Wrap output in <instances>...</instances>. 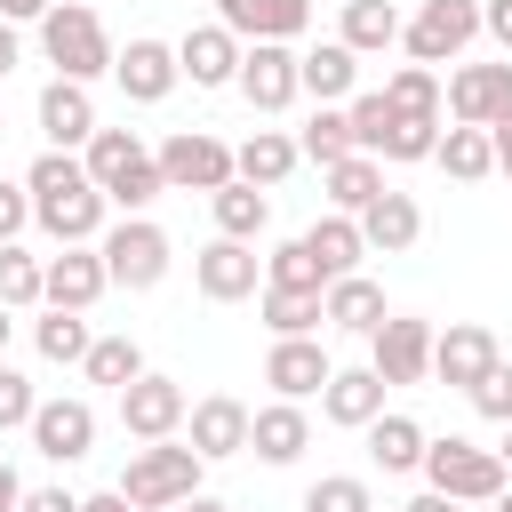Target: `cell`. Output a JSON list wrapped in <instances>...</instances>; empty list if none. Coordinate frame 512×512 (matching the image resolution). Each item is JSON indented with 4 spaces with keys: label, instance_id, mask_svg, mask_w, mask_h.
I'll use <instances>...</instances> for the list:
<instances>
[{
    "label": "cell",
    "instance_id": "obj_1",
    "mask_svg": "<svg viewBox=\"0 0 512 512\" xmlns=\"http://www.w3.org/2000/svg\"><path fill=\"white\" fill-rule=\"evenodd\" d=\"M24 192H32V224H40L56 248L96 240V232H104V216H112V200L88 184L80 152H40V160L24 168Z\"/></svg>",
    "mask_w": 512,
    "mask_h": 512
},
{
    "label": "cell",
    "instance_id": "obj_2",
    "mask_svg": "<svg viewBox=\"0 0 512 512\" xmlns=\"http://www.w3.org/2000/svg\"><path fill=\"white\" fill-rule=\"evenodd\" d=\"M40 56L56 64V80H80V88H88V80L112 72L120 48H112V32H104V16H96L88 0H56V8L40 16Z\"/></svg>",
    "mask_w": 512,
    "mask_h": 512
},
{
    "label": "cell",
    "instance_id": "obj_3",
    "mask_svg": "<svg viewBox=\"0 0 512 512\" xmlns=\"http://www.w3.org/2000/svg\"><path fill=\"white\" fill-rule=\"evenodd\" d=\"M200 456H192V440H136L128 448V472H120V496L136 504V512H176L192 488H200Z\"/></svg>",
    "mask_w": 512,
    "mask_h": 512
},
{
    "label": "cell",
    "instance_id": "obj_4",
    "mask_svg": "<svg viewBox=\"0 0 512 512\" xmlns=\"http://www.w3.org/2000/svg\"><path fill=\"white\" fill-rule=\"evenodd\" d=\"M416 472H424V488H440V496H456V504H496L504 480H512L496 448L456 440V432H448V440H424V464H416Z\"/></svg>",
    "mask_w": 512,
    "mask_h": 512
},
{
    "label": "cell",
    "instance_id": "obj_5",
    "mask_svg": "<svg viewBox=\"0 0 512 512\" xmlns=\"http://www.w3.org/2000/svg\"><path fill=\"white\" fill-rule=\"evenodd\" d=\"M96 256H104V272H112V288H160L168 280V232L152 224V216H120V224H104L96 232Z\"/></svg>",
    "mask_w": 512,
    "mask_h": 512
},
{
    "label": "cell",
    "instance_id": "obj_6",
    "mask_svg": "<svg viewBox=\"0 0 512 512\" xmlns=\"http://www.w3.org/2000/svg\"><path fill=\"white\" fill-rule=\"evenodd\" d=\"M480 40V0H424L416 16H400V48L408 64H464V48Z\"/></svg>",
    "mask_w": 512,
    "mask_h": 512
},
{
    "label": "cell",
    "instance_id": "obj_7",
    "mask_svg": "<svg viewBox=\"0 0 512 512\" xmlns=\"http://www.w3.org/2000/svg\"><path fill=\"white\" fill-rule=\"evenodd\" d=\"M440 112L464 120V128H504L512 120V56L496 64H456L440 80Z\"/></svg>",
    "mask_w": 512,
    "mask_h": 512
},
{
    "label": "cell",
    "instance_id": "obj_8",
    "mask_svg": "<svg viewBox=\"0 0 512 512\" xmlns=\"http://www.w3.org/2000/svg\"><path fill=\"white\" fill-rule=\"evenodd\" d=\"M152 160H160V184L168 192H216V184H232V144L208 136V128H176Z\"/></svg>",
    "mask_w": 512,
    "mask_h": 512
},
{
    "label": "cell",
    "instance_id": "obj_9",
    "mask_svg": "<svg viewBox=\"0 0 512 512\" xmlns=\"http://www.w3.org/2000/svg\"><path fill=\"white\" fill-rule=\"evenodd\" d=\"M232 88H240L256 112H288V104L304 96V88H296V40H248Z\"/></svg>",
    "mask_w": 512,
    "mask_h": 512
},
{
    "label": "cell",
    "instance_id": "obj_10",
    "mask_svg": "<svg viewBox=\"0 0 512 512\" xmlns=\"http://www.w3.org/2000/svg\"><path fill=\"white\" fill-rule=\"evenodd\" d=\"M368 368H376L384 384H424V376H432V320L384 312V328L368 336Z\"/></svg>",
    "mask_w": 512,
    "mask_h": 512
},
{
    "label": "cell",
    "instance_id": "obj_11",
    "mask_svg": "<svg viewBox=\"0 0 512 512\" xmlns=\"http://www.w3.org/2000/svg\"><path fill=\"white\" fill-rule=\"evenodd\" d=\"M184 408H192V400H184L176 376H152V368H144L136 384H120V432H128V440H176V432H184Z\"/></svg>",
    "mask_w": 512,
    "mask_h": 512
},
{
    "label": "cell",
    "instance_id": "obj_12",
    "mask_svg": "<svg viewBox=\"0 0 512 512\" xmlns=\"http://www.w3.org/2000/svg\"><path fill=\"white\" fill-rule=\"evenodd\" d=\"M192 280H200L208 304H240V296L264 288V256H256V240H224V232H216V240L192 256Z\"/></svg>",
    "mask_w": 512,
    "mask_h": 512
},
{
    "label": "cell",
    "instance_id": "obj_13",
    "mask_svg": "<svg viewBox=\"0 0 512 512\" xmlns=\"http://www.w3.org/2000/svg\"><path fill=\"white\" fill-rule=\"evenodd\" d=\"M496 360H504V352H496V328H480V320H448V328H432V384L472 392Z\"/></svg>",
    "mask_w": 512,
    "mask_h": 512
},
{
    "label": "cell",
    "instance_id": "obj_14",
    "mask_svg": "<svg viewBox=\"0 0 512 512\" xmlns=\"http://www.w3.org/2000/svg\"><path fill=\"white\" fill-rule=\"evenodd\" d=\"M32 448L48 456V464H80L88 448H96V408L80 400V392H56V400H40L32 408Z\"/></svg>",
    "mask_w": 512,
    "mask_h": 512
},
{
    "label": "cell",
    "instance_id": "obj_15",
    "mask_svg": "<svg viewBox=\"0 0 512 512\" xmlns=\"http://www.w3.org/2000/svg\"><path fill=\"white\" fill-rule=\"evenodd\" d=\"M112 80H120V96L128 104H168L176 96V40H152V32H136L120 56H112Z\"/></svg>",
    "mask_w": 512,
    "mask_h": 512
},
{
    "label": "cell",
    "instance_id": "obj_16",
    "mask_svg": "<svg viewBox=\"0 0 512 512\" xmlns=\"http://www.w3.org/2000/svg\"><path fill=\"white\" fill-rule=\"evenodd\" d=\"M112 288V272H104V256H96V240H72V248H56L48 264H40V304H64V312H88L96 296Z\"/></svg>",
    "mask_w": 512,
    "mask_h": 512
},
{
    "label": "cell",
    "instance_id": "obj_17",
    "mask_svg": "<svg viewBox=\"0 0 512 512\" xmlns=\"http://www.w3.org/2000/svg\"><path fill=\"white\" fill-rule=\"evenodd\" d=\"M184 440H192V456H200V464L248 456V400H232V392L192 400V408H184Z\"/></svg>",
    "mask_w": 512,
    "mask_h": 512
},
{
    "label": "cell",
    "instance_id": "obj_18",
    "mask_svg": "<svg viewBox=\"0 0 512 512\" xmlns=\"http://www.w3.org/2000/svg\"><path fill=\"white\" fill-rule=\"evenodd\" d=\"M32 120H40V136H48V152H80L104 120H96V96L80 88V80H48L40 88V104H32Z\"/></svg>",
    "mask_w": 512,
    "mask_h": 512
},
{
    "label": "cell",
    "instance_id": "obj_19",
    "mask_svg": "<svg viewBox=\"0 0 512 512\" xmlns=\"http://www.w3.org/2000/svg\"><path fill=\"white\" fill-rule=\"evenodd\" d=\"M328 376H336V360L320 352V336H272V352H264V384H272V400H312Z\"/></svg>",
    "mask_w": 512,
    "mask_h": 512
},
{
    "label": "cell",
    "instance_id": "obj_20",
    "mask_svg": "<svg viewBox=\"0 0 512 512\" xmlns=\"http://www.w3.org/2000/svg\"><path fill=\"white\" fill-rule=\"evenodd\" d=\"M240 32H224V24H192L184 40H176V72L192 80V88H232V72H240Z\"/></svg>",
    "mask_w": 512,
    "mask_h": 512
},
{
    "label": "cell",
    "instance_id": "obj_21",
    "mask_svg": "<svg viewBox=\"0 0 512 512\" xmlns=\"http://www.w3.org/2000/svg\"><path fill=\"white\" fill-rule=\"evenodd\" d=\"M360 240H368V256H408V248L424 240V208L384 184V192L360 208Z\"/></svg>",
    "mask_w": 512,
    "mask_h": 512
},
{
    "label": "cell",
    "instance_id": "obj_22",
    "mask_svg": "<svg viewBox=\"0 0 512 512\" xmlns=\"http://www.w3.org/2000/svg\"><path fill=\"white\" fill-rule=\"evenodd\" d=\"M248 448H256L264 464H296V456L312 448L304 400H264V408H248Z\"/></svg>",
    "mask_w": 512,
    "mask_h": 512
},
{
    "label": "cell",
    "instance_id": "obj_23",
    "mask_svg": "<svg viewBox=\"0 0 512 512\" xmlns=\"http://www.w3.org/2000/svg\"><path fill=\"white\" fill-rule=\"evenodd\" d=\"M384 392H392V384H384L376 368H336V376L320 384V416L344 424V432H360V424L384 416Z\"/></svg>",
    "mask_w": 512,
    "mask_h": 512
},
{
    "label": "cell",
    "instance_id": "obj_24",
    "mask_svg": "<svg viewBox=\"0 0 512 512\" xmlns=\"http://www.w3.org/2000/svg\"><path fill=\"white\" fill-rule=\"evenodd\" d=\"M296 160H304V152H296V136H288V128H256V136H240V144H232V176H240V184H256V192L288 184V176H296Z\"/></svg>",
    "mask_w": 512,
    "mask_h": 512
},
{
    "label": "cell",
    "instance_id": "obj_25",
    "mask_svg": "<svg viewBox=\"0 0 512 512\" xmlns=\"http://www.w3.org/2000/svg\"><path fill=\"white\" fill-rule=\"evenodd\" d=\"M320 312H328V328H344V336H376V328H384V288H376L368 272H336V280L320 288Z\"/></svg>",
    "mask_w": 512,
    "mask_h": 512
},
{
    "label": "cell",
    "instance_id": "obj_26",
    "mask_svg": "<svg viewBox=\"0 0 512 512\" xmlns=\"http://www.w3.org/2000/svg\"><path fill=\"white\" fill-rule=\"evenodd\" d=\"M296 88L320 96V104H352V88H360V56H352L344 40H320V48L296 56Z\"/></svg>",
    "mask_w": 512,
    "mask_h": 512
},
{
    "label": "cell",
    "instance_id": "obj_27",
    "mask_svg": "<svg viewBox=\"0 0 512 512\" xmlns=\"http://www.w3.org/2000/svg\"><path fill=\"white\" fill-rule=\"evenodd\" d=\"M320 184H328V208H336V216H360V208L384 192V160H376V152H344V160L320 168Z\"/></svg>",
    "mask_w": 512,
    "mask_h": 512
},
{
    "label": "cell",
    "instance_id": "obj_28",
    "mask_svg": "<svg viewBox=\"0 0 512 512\" xmlns=\"http://www.w3.org/2000/svg\"><path fill=\"white\" fill-rule=\"evenodd\" d=\"M208 216H216V232L224 240H264V224H272V192H256V184H216L208 192Z\"/></svg>",
    "mask_w": 512,
    "mask_h": 512
},
{
    "label": "cell",
    "instance_id": "obj_29",
    "mask_svg": "<svg viewBox=\"0 0 512 512\" xmlns=\"http://www.w3.org/2000/svg\"><path fill=\"white\" fill-rule=\"evenodd\" d=\"M296 240L312 248V264H320L328 280H336V272H360V256H368V240H360V216H336V208H328L312 232H296Z\"/></svg>",
    "mask_w": 512,
    "mask_h": 512
},
{
    "label": "cell",
    "instance_id": "obj_30",
    "mask_svg": "<svg viewBox=\"0 0 512 512\" xmlns=\"http://www.w3.org/2000/svg\"><path fill=\"white\" fill-rule=\"evenodd\" d=\"M256 312H264V328L272 336H320L328 328V312H320V288H256Z\"/></svg>",
    "mask_w": 512,
    "mask_h": 512
},
{
    "label": "cell",
    "instance_id": "obj_31",
    "mask_svg": "<svg viewBox=\"0 0 512 512\" xmlns=\"http://www.w3.org/2000/svg\"><path fill=\"white\" fill-rule=\"evenodd\" d=\"M32 344H40V360H56V368H80V360H88V344H96V328H88V312L40 304V320H32Z\"/></svg>",
    "mask_w": 512,
    "mask_h": 512
},
{
    "label": "cell",
    "instance_id": "obj_32",
    "mask_svg": "<svg viewBox=\"0 0 512 512\" xmlns=\"http://www.w3.org/2000/svg\"><path fill=\"white\" fill-rule=\"evenodd\" d=\"M360 432H368V456H376L384 472H416V464H424V440H432V432H424L416 416H400V408H384V416L360 424Z\"/></svg>",
    "mask_w": 512,
    "mask_h": 512
},
{
    "label": "cell",
    "instance_id": "obj_33",
    "mask_svg": "<svg viewBox=\"0 0 512 512\" xmlns=\"http://www.w3.org/2000/svg\"><path fill=\"white\" fill-rule=\"evenodd\" d=\"M336 40H344L352 56H384V48H400V8H392V0H344Z\"/></svg>",
    "mask_w": 512,
    "mask_h": 512
},
{
    "label": "cell",
    "instance_id": "obj_34",
    "mask_svg": "<svg viewBox=\"0 0 512 512\" xmlns=\"http://www.w3.org/2000/svg\"><path fill=\"white\" fill-rule=\"evenodd\" d=\"M432 160L456 176V184H488L496 176V144H488V128H440V144H432Z\"/></svg>",
    "mask_w": 512,
    "mask_h": 512
},
{
    "label": "cell",
    "instance_id": "obj_35",
    "mask_svg": "<svg viewBox=\"0 0 512 512\" xmlns=\"http://www.w3.org/2000/svg\"><path fill=\"white\" fill-rule=\"evenodd\" d=\"M80 376L120 392V384H136V376H144V344H136V336H96V344H88V360H80Z\"/></svg>",
    "mask_w": 512,
    "mask_h": 512
},
{
    "label": "cell",
    "instance_id": "obj_36",
    "mask_svg": "<svg viewBox=\"0 0 512 512\" xmlns=\"http://www.w3.org/2000/svg\"><path fill=\"white\" fill-rule=\"evenodd\" d=\"M384 96H392V112H408V120H448V112H440V72H432V64H400V72L384 80Z\"/></svg>",
    "mask_w": 512,
    "mask_h": 512
},
{
    "label": "cell",
    "instance_id": "obj_37",
    "mask_svg": "<svg viewBox=\"0 0 512 512\" xmlns=\"http://www.w3.org/2000/svg\"><path fill=\"white\" fill-rule=\"evenodd\" d=\"M296 152H304V160H320V168H328V160H344V152H360V144H352V112H344V104H320V112L304 120Z\"/></svg>",
    "mask_w": 512,
    "mask_h": 512
},
{
    "label": "cell",
    "instance_id": "obj_38",
    "mask_svg": "<svg viewBox=\"0 0 512 512\" xmlns=\"http://www.w3.org/2000/svg\"><path fill=\"white\" fill-rule=\"evenodd\" d=\"M304 24H312V0H248L240 40H304Z\"/></svg>",
    "mask_w": 512,
    "mask_h": 512
},
{
    "label": "cell",
    "instance_id": "obj_39",
    "mask_svg": "<svg viewBox=\"0 0 512 512\" xmlns=\"http://www.w3.org/2000/svg\"><path fill=\"white\" fill-rule=\"evenodd\" d=\"M40 264L48 256H32L24 240H0V304L8 312H32L40 304Z\"/></svg>",
    "mask_w": 512,
    "mask_h": 512
},
{
    "label": "cell",
    "instance_id": "obj_40",
    "mask_svg": "<svg viewBox=\"0 0 512 512\" xmlns=\"http://www.w3.org/2000/svg\"><path fill=\"white\" fill-rule=\"evenodd\" d=\"M304 512H376V488L360 472H320L304 488Z\"/></svg>",
    "mask_w": 512,
    "mask_h": 512
},
{
    "label": "cell",
    "instance_id": "obj_41",
    "mask_svg": "<svg viewBox=\"0 0 512 512\" xmlns=\"http://www.w3.org/2000/svg\"><path fill=\"white\" fill-rule=\"evenodd\" d=\"M264 280H272V288H328V272L312 264V248H304V240H280V248L264 256Z\"/></svg>",
    "mask_w": 512,
    "mask_h": 512
},
{
    "label": "cell",
    "instance_id": "obj_42",
    "mask_svg": "<svg viewBox=\"0 0 512 512\" xmlns=\"http://www.w3.org/2000/svg\"><path fill=\"white\" fill-rule=\"evenodd\" d=\"M344 112H352V144H360V152H384V136H392V120H400V112L384 104V88H368V96H352Z\"/></svg>",
    "mask_w": 512,
    "mask_h": 512
},
{
    "label": "cell",
    "instance_id": "obj_43",
    "mask_svg": "<svg viewBox=\"0 0 512 512\" xmlns=\"http://www.w3.org/2000/svg\"><path fill=\"white\" fill-rule=\"evenodd\" d=\"M464 400H472L488 424H512V360H496V368H488V376H480Z\"/></svg>",
    "mask_w": 512,
    "mask_h": 512
},
{
    "label": "cell",
    "instance_id": "obj_44",
    "mask_svg": "<svg viewBox=\"0 0 512 512\" xmlns=\"http://www.w3.org/2000/svg\"><path fill=\"white\" fill-rule=\"evenodd\" d=\"M32 408H40V392H32V376L0 360V432H16V424H32Z\"/></svg>",
    "mask_w": 512,
    "mask_h": 512
},
{
    "label": "cell",
    "instance_id": "obj_45",
    "mask_svg": "<svg viewBox=\"0 0 512 512\" xmlns=\"http://www.w3.org/2000/svg\"><path fill=\"white\" fill-rule=\"evenodd\" d=\"M24 224H32V192L0 176V240H24Z\"/></svg>",
    "mask_w": 512,
    "mask_h": 512
},
{
    "label": "cell",
    "instance_id": "obj_46",
    "mask_svg": "<svg viewBox=\"0 0 512 512\" xmlns=\"http://www.w3.org/2000/svg\"><path fill=\"white\" fill-rule=\"evenodd\" d=\"M480 32H488V40L512 56V0H480Z\"/></svg>",
    "mask_w": 512,
    "mask_h": 512
},
{
    "label": "cell",
    "instance_id": "obj_47",
    "mask_svg": "<svg viewBox=\"0 0 512 512\" xmlns=\"http://www.w3.org/2000/svg\"><path fill=\"white\" fill-rule=\"evenodd\" d=\"M16 512H80V496H72V488H24Z\"/></svg>",
    "mask_w": 512,
    "mask_h": 512
},
{
    "label": "cell",
    "instance_id": "obj_48",
    "mask_svg": "<svg viewBox=\"0 0 512 512\" xmlns=\"http://www.w3.org/2000/svg\"><path fill=\"white\" fill-rule=\"evenodd\" d=\"M48 8H56V0H0V16H8V24H40Z\"/></svg>",
    "mask_w": 512,
    "mask_h": 512
},
{
    "label": "cell",
    "instance_id": "obj_49",
    "mask_svg": "<svg viewBox=\"0 0 512 512\" xmlns=\"http://www.w3.org/2000/svg\"><path fill=\"white\" fill-rule=\"evenodd\" d=\"M16 64H24V40H16V24H8V16H0V80H8V72H16Z\"/></svg>",
    "mask_w": 512,
    "mask_h": 512
},
{
    "label": "cell",
    "instance_id": "obj_50",
    "mask_svg": "<svg viewBox=\"0 0 512 512\" xmlns=\"http://www.w3.org/2000/svg\"><path fill=\"white\" fill-rule=\"evenodd\" d=\"M400 512H464V504H456V496H440V488H424V496H408Z\"/></svg>",
    "mask_w": 512,
    "mask_h": 512
},
{
    "label": "cell",
    "instance_id": "obj_51",
    "mask_svg": "<svg viewBox=\"0 0 512 512\" xmlns=\"http://www.w3.org/2000/svg\"><path fill=\"white\" fill-rule=\"evenodd\" d=\"M16 504H24V480H16V464L0 456V512H16Z\"/></svg>",
    "mask_w": 512,
    "mask_h": 512
},
{
    "label": "cell",
    "instance_id": "obj_52",
    "mask_svg": "<svg viewBox=\"0 0 512 512\" xmlns=\"http://www.w3.org/2000/svg\"><path fill=\"white\" fill-rule=\"evenodd\" d=\"M488 144H496V176H512V120H504V128H488Z\"/></svg>",
    "mask_w": 512,
    "mask_h": 512
},
{
    "label": "cell",
    "instance_id": "obj_53",
    "mask_svg": "<svg viewBox=\"0 0 512 512\" xmlns=\"http://www.w3.org/2000/svg\"><path fill=\"white\" fill-rule=\"evenodd\" d=\"M80 512H136V504H128L120 488H104V496H80Z\"/></svg>",
    "mask_w": 512,
    "mask_h": 512
},
{
    "label": "cell",
    "instance_id": "obj_54",
    "mask_svg": "<svg viewBox=\"0 0 512 512\" xmlns=\"http://www.w3.org/2000/svg\"><path fill=\"white\" fill-rule=\"evenodd\" d=\"M176 512H232V504H224V496H208V488H192V496H184Z\"/></svg>",
    "mask_w": 512,
    "mask_h": 512
},
{
    "label": "cell",
    "instance_id": "obj_55",
    "mask_svg": "<svg viewBox=\"0 0 512 512\" xmlns=\"http://www.w3.org/2000/svg\"><path fill=\"white\" fill-rule=\"evenodd\" d=\"M8 336H16V312L0 304V360H8Z\"/></svg>",
    "mask_w": 512,
    "mask_h": 512
},
{
    "label": "cell",
    "instance_id": "obj_56",
    "mask_svg": "<svg viewBox=\"0 0 512 512\" xmlns=\"http://www.w3.org/2000/svg\"><path fill=\"white\" fill-rule=\"evenodd\" d=\"M496 456H504V472H512V424H504V448H496Z\"/></svg>",
    "mask_w": 512,
    "mask_h": 512
},
{
    "label": "cell",
    "instance_id": "obj_57",
    "mask_svg": "<svg viewBox=\"0 0 512 512\" xmlns=\"http://www.w3.org/2000/svg\"><path fill=\"white\" fill-rule=\"evenodd\" d=\"M488 512H512V480H504V496H496V504H488Z\"/></svg>",
    "mask_w": 512,
    "mask_h": 512
}]
</instances>
